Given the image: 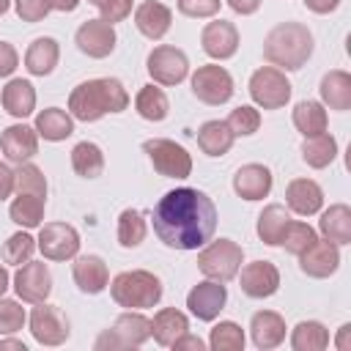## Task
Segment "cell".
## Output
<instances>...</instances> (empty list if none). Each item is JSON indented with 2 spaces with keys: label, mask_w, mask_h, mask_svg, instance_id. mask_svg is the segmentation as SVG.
I'll return each mask as SVG.
<instances>
[{
  "label": "cell",
  "mask_w": 351,
  "mask_h": 351,
  "mask_svg": "<svg viewBox=\"0 0 351 351\" xmlns=\"http://www.w3.org/2000/svg\"><path fill=\"white\" fill-rule=\"evenodd\" d=\"M233 132L228 129V123L225 121H206L200 129H197V145H200V151L203 154H208V156H222V154H228L230 151V145H233Z\"/></svg>",
  "instance_id": "31"
},
{
  "label": "cell",
  "mask_w": 351,
  "mask_h": 351,
  "mask_svg": "<svg viewBox=\"0 0 351 351\" xmlns=\"http://www.w3.org/2000/svg\"><path fill=\"white\" fill-rule=\"evenodd\" d=\"M335 156H337V140H335L332 134L321 132V134L304 137V143H302V159H304L310 167L321 170V167L332 165Z\"/></svg>",
  "instance_id": "33"
},
{
  "label": "cell",
  "mask_w": 351,
  "mask_h": 351,
  "mask_svg": "<svg viewBox=\"0 0 351 351\" xmlns=\"http://www.w3.org/2000/svg\"><path fill=\"white\" fill-rule=\"evenodd\" d=\"M348 335H351V324H343V326H340V335H337V348H340V351H348V348H351Z\"/></svg>",
  "instance_id": "54"
},
{
  "label": "cell",
  "mask_w": 351,
  "mask_h": 351,
  "mask_svg": "<svg viewBox=\"0 0 351 351\" xmlns=\"http://www.w3.org/2000/svg\"><path fill=\"white\" fill-rule=\"evenodd\" d=\"M219 5H222V0H178V11L192 19L214 16L219 11Z\"/></svg>",
  "instance_id": "48"
},
{
  "label": "cell",
  "mask_w": 351,
  "mask_h": 351,
  "mask_svg": "<svg viewBox=\"0 0 351 351\" xmlns=\"http://www.w3.org/2000/svg\"><path fill=\"white\" fill-rule=\"evenodd\" d=\"M14 291L22 302L27 304H38L47 302L49 291H52V274L49 266L44 261H27L19 266V271L14 274Z\"/></svg>",
  "instance_id": "12"
},
{
  "label": "cell",
  "mask_w": 351,
  "mask_h": 351,
  "mask_svg": "<svg viewBox=\"0 0 351 351\" xmlns=\"http://www.w3.org/2000/svg\"><path fill=\"white\" fill-rule=\"evenodd\" d=\"M90 5H96L99 8V14H101V19L104 22H121V19H126L129 14H132V0H88Z\"/></svg>",
  "instance_id": "46"
},
{
  "label": "cell",
  "mask_w": 351,
  "mask_h": 351,
  "mask_svg": "<svg viewBox=\"0 0 351 351\" xmlns=\"http://www.w3.org/2000/svg\"><path fill=\"white\" fill-rule=\"evenodd\" d=\"M145 230H148V228H145V219H143V214H140L137 208L121 211V217H118V244H121V247L132 250V247L143 244Z\"/></svg>",
  "instance_id": "39"
},
{
  "label": "cell",
  "mask_w": 351,
  "mask_h": 351,
  "mask_svg": "<svg viewBox=\"0 0 351 351\" xmlns=\"http://www.w3.org/2000/svg\"><path fill=\"white\" fill-rule=\"evenodd\" d=\"M71 277L82 293H101L110 282L107 263L99 255H80L71 263Z\"/></svg>",
  "instance_id": "20"
},
{
  "label": "cell",
  "mask_w": 351,
  "mask_h": 351,
  "mask_svg": "<svg viewBox=\"0 0 351 351\" xmlns=\"http://www.w3.org/2000/svg\"><path fill=\"white\" fill-rule=\"evenodd\" d=\"M27 315H25V307L14 299H3L0 296V335H14L25 326Z\"/></svg>",
  "instance_id": "45"
},
{
  "label": "cell",
  "mask_w": 351,
  "mask_h": 351,
  "mask_svg": "<svg viewBox=\"0 0 351 351\" xmlns=\"http://www.w3.org/2000/svg\"><path fill=\"white\" fill-rule=\"evenodd\" d=\"M8 291V271H5V266L0 263V296Z\"/></svg>",
  "instance_id": "57"
},
{
  "label": "cell",
  "mask_w": 351,
  "mask_h": 351,
  "mask_svg": "<svg viewBox=\"0 0 351 351\" xmlns=\"http://www.w3.org/2000/svg\"><path fill=\"white\" fill-rule=\"evenodd\" d=\"M71 167H74V173L82 176V178H96V176H101V170H104V154H101V148H99L96 143H88V140L77 143V145L71 148Z\"/></svg>",
  "instance_id": "34"
},
{
  "label": "cell",
  "mask_w": 351,
  "mask_h": 351,
  "mask_svg": "<svg viewBox=\"0 0 351 351\" xmlns=\"http://www.w3.org/2000/svg\"><path fill=\"white\" fill-rule=\"evenodd\" d=\"M228 302V291L219 280H206V282H197L189 293H186V307L195 318L200 321H214L222 307Z\"/></svg>",
  "instance_id": "15"
},
{
  "label": "cell",
  "mask_w": 351,
  "mask_h": 351,
  "mask_svg": "<svg viewBox=\"0 0 351 351\" xmlns=\"http://www.w3.org/2000/svg\"><path fill=\"white\" fill-rule=\"evenodd\" d=\"M143 151L148 154L154 170L165 178H186L192 173V156L186 154L184 145L165 140V137H154L143 143Z\"/></svg>",
  "instance_id": "7"
},
{
  "label": "cell",
  "mask_w": 351,
  "mask_h": 351,
  "mask_svg": "<svg viewBox=\"0 0 351 351\" xmlns=\"http://www.w3.org/2000/svg\"><path fill=\"white\" fill-rule=\"evenodd\" d=\"M189 329V321L181 310L176 307H165L154 315L151 321V337L159 343V346H173L184 332Z\"/></svg>",
  "instance_id": "28"
},
{
  "label": "cell",
  "mask_w": 351,
  "mask_h": 351,
  "mask_svg": "<svg viewBox=\"0 0 351 351\" xmlns=\"http://www.w3.org/2000/svg\"><path fill=\"white\" fill-rule=\"evenodd\" d=\"M304 5L313 11V14H329L340 5V0H304Z\"/></svg>",
  "instance_id": "53"
},
{
  "label": "cell",
  "mask_w": 351,
  "mask_h": 351,
  "mask_svg": "<svg viewBox=\"0 0 351 351\" xmlns=\"http://www.w3.org/2000/svg\"><path fill=\"white\" fill-rule=\"evenodd\" d=\"M233 192L244 200H263L271 192V170L263 165H244L233 176Z\"/></svg>",
  "instance_id": "21"
},
{
  "label": "cell",
  "mask_w": 351,
  "mask_h": 351,
  "mask_svg": "<svg viewBox=\"0 0 351 351\" xmlns=\"http://www.w3.org/2000/svg\"><path fill=\"white\" fill-rule=\"evenodd\" d=\"M208 346L214 351H241L244 348V332L233 321H219L208 335Z\"/></svg>",
  "instance_id": "42"
},
{
  "label": "cell",
  "mask_w": 351,
  "mask_h": 351,
  "mask_svg": "<svg viewBox=\"0 0 351 351\" xmlns=\"http://www.w3.org/2000/svg\"><path fill=\"white\" fill-rule=\"evenodd\" d=\"M280 288V271L271 261H252L241 269V291L252 299H266L277 293Z\"/></svg>",
  "instance_id": "19"
},
{
  "label": "cell",
  "mask_w": 351,
  "mask_h": 351,
  "mask_svg": "<svg viewBox=\"0 0 351 351\" xmlns=\"http://www.w3.org/2000/svg\"><path fill=\"white\" fill-rule=\"evenodd\" d=\"M228 5H230L236 14L247 16V14H255V11L261 8V0H228Z\"/></svg>",
  "instance_id": "52"
},
{
  "label": "cell",
  "mask_w": 351,
  "mask_h": 351,
  "mask_svg": "<svg viewBox=\"0 0 351 351\" xmlns=\"http://www.w3.org/2000/svg\"><path fill=\"white\" fill-rule=\"evenodd\" d=\"M8 3H11V0H0V16L8 11Z\"/></svg>",
  "instance_id": "58"
},
{
  "label": "cell",
  "mask_w": 351,
  "mask_h": 351,
  "mask_svg": "<svg viewBox=\"0 0 351 351\" xmlns=\"http://www.w3.org/2000/svg\"><path fill=\"white\" fill-rule=\"evenodd\" d=\"M110 293H112V299H115L118 307L145 310V307H154L162 299V280L154 271H145V269L121 271L112 280Z\"/></svg>",
  "instance_id": "4"
},
{
  "label": "cell",
  "mask_w": 351,
  "mask_h": 351,
  "mask_svg": "<svg viewBox=\"0 0 351 351\" xmlns=\"http://www.w3.org/2000/svg\"><path fill=\"white\" fill-rule=\"evenodd\" d=\"M225 123H228V129L233 132V137H250V134H255L258 126H261V112H258L255 107H250V104H241V107L230 110V115H228Z\"/></svg>",
  "instance_id": "44"
},
{
  "label": "cell",
  "mask_w": 351,
  "mask_h": 351,
  "mask_svg": "<svg viewBox=\"0 0 351 351\" xmlns=\"http://www.w3.org/2000/svg\"><path fill=\"white\" fill-rule=\"evenodd\" d=\"M44 200L47 197L41 195H16L8 208L11 222H16L19 228H38L44 219Z\"/></svg>",
  "instance_id": "36"
},
{
  "label": "cell",
  "mask_w": 351,
  "mask_h": 351,
  "mask_svg": "<svg viewBox=\"0 0 351 351\" xmlns=\"http://www.w3.org/2000/svg\"><path fill=\"white\" fill-rule=\"evenodd\" d=\"M250 335H252V343L258 348H263V351L266 348H277L285 340V321L274 310H261L250 321Z\"/></svg>",
  "instance_id": "24"
},
{
  "label": "cell",
  "mask_w": 351,
  "mask_h": 351,
  "mask_svg": "<svg viewBox=\"0 0 351 351\" xmlns=\"http://www.w3.org/2000/svg\"><path fill=\"white\" fill-rule=\"evenodd\" d=\"M33 129L38 132V137H44L49 143H60L74 132V118L60 107H47V110H41L36 115V126Z\"/></svg>",
  "instance_id": "29"
},
{
  "label": "cell",
  "mask_w": 351,
  "mask_h": 351,
  "mask_svg": "<svg viewBox=\"0 0 351 351\" xmlns=\"http://www.w3.org/2000/svg\"><path fill=\"white\" fill-rule=\"evenodd\" d=\"M241 261H244V250L230 241V239H217L211 241L200 255H197V269L211 277V280H219V282H228L239 274L241 269Z\"/></svg>",
  "instance_id": "6"
},
{
  "label": "cell",
  "mask_w": 351,
  "mask_h": 351,
  "mask_svg": "<svg viewBox=\"0 0 351 351\" xmlns=\"http://www.w3.org/2000/svg\"><path fill=\"white\" fill-rule=\"evenodd\" d=\"M14 192V170L0 162V200H5Z\"/></svg>",
  "instance_id": "51"
},
{
  "label": "cell",
  "mask_w": 351,
  "mask_h": 351,
  "mask_svg": "<svg viewBox=\"0 0 351 351\" xmlns=\"http://www.w3.org/2000/svg\"><path fill=\"white\" fill-rule=\"evenodd\" d=\"M313 33L302 22H280L263 38V58L285 71L302 69L313 55Z\"/></svg>",
  "instance_id": "3"
},
{
  "label": "cell",
  "mask_w": 351,
  "mask_h": 351,
  "mask_svg": "<svg viewBox=\"0 0 351 351\" xmlns=\"http://www.w3.org/2000/svg\"><path fill=\"white\" fill-rule=\"evenodd\" d=\"M3 107L8 115L14 118H27L33 110H36V90L27 80H11L5 88H3Z\"/></svg>",
  "instance_id": "30"
},
{
  "label": "cell",
  "mask_w": 351,
  "mask_h": 351,
  "mask_svg": "<svg viewBox=\"0 0 351 351\" xmlns=\"http://www.w3.org/2000/svg\"><path fill=\"white\" fill-rule=\"evenodd\" d=\"M148 337H151V321H148L143 313H137V310H126V313H121V315L115 318V324H112L107 332L99 335L96 348H99V351H104V348H110V351H118V348H137V346H143Z\"/></svg>",
  "instance_id": "5"
},
{
  "label": "cell",
  "mask_w": 351,
  "mask_h": 351,
  "mask_svg": "<svg viewBox=\"0 0 351 351\" xmlns=\"http://www.w3.org/2000/svg\"><path fill=\"white\" fill-rule=\"evenodd\" d=\"M318 236H315V230L307 225V222H288L285 225V230H282V236H280V247H285V252H291V255H302L313 241H315Z\"/></svg>",
  "instance_id": "41"
},
{
  "label": "cell",
  "mask_w": 351,
  "mask_h": 351,
  "mask_svg": "<svg viewBox=\"0 0 351 351\" xmlns=\"http://www.w3.org/2000/svg\"><path fill=\"white\" fill-rule=\"evenodd\" d=\"M293 351H324L329 346V332L321 321H299L291 332Z\"/></svg>",
  "instance_id": "35"
},
{
  "label": "cell",
  "mask_w": 351,
  "mask_h": 351,
  "mask_svg": "<svg viewBox=\"0 0 351 351\" xmlns=\"http://www.w3.org/2000/svg\"><path fill=\"white\" fill-rule=\"evenodd\" d=\"M299 258V269L307 274V277H315V280H324V277H329V274H335L337 271V266H340V250H337V244L335 241H329V239H324V241H313L302 255H296Z\"/></svg>",
  "instance_id": "16"
},
{
  "label": "cell",
  "mask_w": 351,
  "mask_h": 351,
  "mask_svg": "<svg viewBox=\"0 0 351 351\" xmlns=\"http://www.w3.org/2000/svg\"><path fill=\"white\" fill-rule=\"evenodd\" d=\"M0 348H14V351H27L22 340H0Z\"/></svg>",
  "instance_id": "56"
},
{
  "label": "cell",
  "mask_w": 351,
  "mask_h": 351,
  "mask_svg": "<svg viewBox=\"0 0 351 351\" xmlns=\"http://www.w3.org/2000/svg\"><path fill=\"white\" fill-rule=\"evenodd\" d=\"M134 107L140 112V118L145 121H165L167 118V110H170V101L165 96L162 88L156 85H143L134 96Z\"/></svg>",
  "instance_id": "37"
},
{
  "label": "cell",
  "mask_w": 351,
  "mask_h": 351,
  "mask_svg": "<svg viewBox=\"0 0 351 351\" xmlns=\"http://www.w3.org/2000/svg\"><path fill=\"white\" fill-rule=\"evenodd\" d=\"M19 66V55L8 41H0V77H11Z\"/></svg>",
  "instance_id": "49"
},
{
  "label": "cell",
  "mask_w": 351,
  "mask_h": 351,
  "mask_svg": "<svg viewBox=\"0 0 351 351\" xmlns=\"http://www.w3.org/2000/svg\"><path fill=\"white\" fill-rule=\"evenodd\" d=\"M285 203L299 217H310L324 206V189L313 178H293L285 186Z\"/></svg>",
  "instance_id": "22"
},
{
  "label": "cell",
  "mask_w": 351,
  "mask_h": 351,
  "mask_svg": "<svg viewBox=\"0 0 351 351\" xmlns=\"http://www.w3.org/2000/svg\"><path fill=\"white\" fill-rule=\"evenodd\" d=\"M200 44H203V52L214 60H228L236 55L239 49V30L233 22H225V19H214L203 27L200 33Z\"/></svg>",
  "instance_id": "17"
},
{
  "label": "cell",
  "mask_w": 351,
  "mask_h": 351,
  "mask_svg": "<svg viewBox=\"0 0 351 351\" xmlns=\"http://www.w3.org/2000/svg\"><path fill=\"white\" fill-rule=\"evenodd\" d=\"M0 151H3L5 159L14 162V165L30 162V159L38 154V132H36L33 126L14 123V126L3 129V134H0Z\"/></svg>",
  "instance_id": "18"
},
{
  "label": "cell",
  "mask_w": 351,
  "mask_h": 351,
  "mask_svg": "<svg viewBox=\"0 0 351 351\" xmlns=\"http://www.w3.org/2000/svg\"><path fill=\"white\" fill-rule=\"evenodd\" d=\"M173 348H176V351H203L206 346H203V340H200V337H195V335L184 332V335L173 343Z\"/></svg>",
  "instance_id": "50"
},
{
  "label": "cell",
  "mask_w": 351,
  "mask_h": 351,
  "mask_svg": "<svg viewBox=\"0 0 351 351\" xmlns=\"http://www.w3.org/2000/svg\"><path fill=\"white\" fill-rule=\"evenodd\" d=\"M250 96L258 107L277 110V107H285V101L291 99V82L280 69L263 66L250 77Z\"/></svg>",
  "instance_id": "8"
},
{
  "label": "cell",
  "mask_w": 351,
  "mask_h": 351,
  "mask_svg": "<svg viewBox=\"0 0 351 351\" xmlns=\"http://www.w3.org/2000/svg\"><path fill=\"white\" fill-rule=\"evenodd\" d=\"M318 90H321V99L329 110H340V112L351 110V74L348 71L335 69V71L324 74Z\"/></svg>",
  "instance_id": "26"
},
{
  "label": "cell",
  "mask_w": 351,
  "mask_h": 351,
  "mask_svg": "<svg viewBox=\"0 0 351 351\" xmlns=\"http://www.w3.org/2000/svg\"><path fill=\"white\" fill-rule=\"evenodd\" d=\"M58 58H60V47L52 36H41L36 38L27 52H25V69L36 77H47L52 74V69L58 66Z\"/></svg>",
  "instance_id": "25"
},
{
  "label": "cell",
  "mask_w": 351,
  "mask_h": 351,
  "mask_svg": "<svg viewBox=\"0 0 351 351\" xmlns=\"http://www.w3.org/2000/svg\"><path fill=\"white\" fill-rule=\"evenodd\" d=\"M318 230L335 244H351V208L346 203L329 206L318 219Z\"/></svg>",
  "instance_id": "27"
},
{
  "label": "cell",
  "mask_w": 351,
  "mask_h": 351,
  "mask_svg": "<svg viewBox=\"0 0 351 351\" xmlns=\"http://www.w3.org/2000/svg\"><path fill=\"white\" fill-rule=\"evenodd\" d=\"M14 192L16 195H41V197H47V178H44V173L36 165H30V162L16 165V170H14Z\"/></svg>",
  "instance_id": "40"
},
{
  "label": "cell",
  "mask_w": 351,
  "mask_h": 351,
  "mask_svg": "<svg viewBox=\"0 0 351 351\" xmlns=\"http://www.w3.org/2000/svg\"><path fill=\"white\" fill-rule=\"evenodd\" d=\"M129 107V93L115 77L80 82L69 96V112L77 121H99L107 112H123Z\"/></svg>",
  "instance_id": "2"
},
{
  "label": "cell",
  "mask_w": 351,
  "mask_h": 351,
  "mask_svg": "<svg viewBox=\"0 0 351 351\" xmlns=\"http://www.w3.org/2000/svg\"><path fill=\"white\" fill-rule=\"evenodd\" d=\"M69 321L66 315L47 304V302H38V307H33L30 313V335L36 337V343L41 346H60L69 340Z\"/></svg>",
  "instance_id": "13"
},
{
  "label": "cell",
  "mask_w": 351,
  "mask_h": 351,
  "mask_svg": "<svg viewBox=\"0 0 351 351\" xmlns=\"http://www.w3.org/2000/svg\"><path fill=\"white\" fill-rule=\"evenodd\" d=\"M217 230V208L211 197L192 186L170 189L154 206V233L165 247L197 250Z\"/></svg>",
  "instance_id": "1"
},
{
  "label": "cell",
  "mask_w": 351,
  "mask_h": 351,
  "mask_svg": "<svg viewBox=\"0 0 351 351\" xmlns=\"http://www.w3.org/2000/svg\"><path fill=\"white\" fill-rule=\"evenodd\" d=\"M192 93L203 101V104H225L230 96H233V77L228 74V69L217 66V63H208V66H200L195 74H192Z\"/></svg>",
  "instance_id": "9"
},
{
  "label": "cell",
  "mask_w": 351,
  "mask_h": 351,
  "mask_svg": "<svg viewBox=\"0 0 351 351\" xmlns=\"http://www.w3.org/2000/svg\"><path fill=\"white\" fill-rule=\"evenodd\" d=\"M288 222H291L288 208L280 206V203H271V206H266V208L258 214V228H255V230H258V236H261L263 244L277 247V244H280V236H282V230H285Z\"/></svg>",
  "instance_id": "32"
},
{
  "label": "cell",
  "mask_w": 351,
  "mask_h": 351,
  "mask_svg": "<svg viewBox=\"0 0 351 351\" xmlns=\"http://www.w3.org/2000/svg\"><path fill=\"white\" fill-rule=\"evenodd\" d=\"M293 126H296L304 137H313V134L326 132V110H324V104L310 101V99L299 101V104L293 107Z\"/></svg>",
  "instance_id": "38"
},
{
  "label": "cell",
  "mask_w": 351,
  "mask_h": 351,
  "mask_svg": "<svg viewBox=\"0 0 351 351\" xmlns=\"http://www.w3.org/2000/svg\"><path fill=\"white\" fill-rule=\"evenodd\" d=\"M49 5H52L55 11H63V14H66V11H74V8L80 5V0H49Z\"/></svg>",
  "instance_id": "55"
},
{
  "label": "cell",
  "mask_w": 351,
  "mask_h": 351,
  "mask_svg": "<svg viewBox=\"0 0 351 351\" xmlns=\"http://www.w3.org/2000/svg\"><path fill=\"white\" fill-rule=\"evenodd\" d=\"M145 66H148L151 80L159 82V85H178L189 74L186 55L181 49H176V47H167V44L154 47L151 55H148V60H145Z\"/></svg>",
  "instance_id": "10"
},
{
  "label": "cell",
  "mask_w": 351,
  "mask_h": 351,
  "mask_svg": "<svg viewBox=\"0 0 351 351\" xmlns=\"http://www.w3.org/2000/svg\"><path fill=\"white\" fill-rule=\"evenodd\" d=\"M74 41H77L80 52H85L88 58H96L99 60V58H107L115 49L118 36H115V27L110 22H104V19H88V22H82L77 27Z\"/></svg>",
  "instance_id": "14"
},
{
  "label": "cell",
  "mask_w": 351,
  "mask_h": 351,
  "mask_svg": "<svg viewBox=\"0 0 351 351\" xmlns=\"http://www.w3.org/2000/svg\"><path fill=\"white\" fill-rule=\"evenodd\" d=\"M170 22H173V14H170V8H167L165 3H159V0H145V3H140L137 11H134V25H137V30H140L145 38H151V41L162 38V36L170 30Z\"/></svg>",
  "instance_id": "23"
},
{
  "label": "cell",
  "mask_w": 351,
  "mask_h": 351,
  "mask_svg": "<svg viewBox=\"0 0 351 351\" xmlns=\"http://www.w3.org/2000/svg\"><path fill=\"white\" fill-rule=\"evenodd\" d=\"M33 250H36V239L30 233L19 230V233H14V236L5 239V244H3V261L5 263H14V266H22V263L30 261Z\"/></svg>",
  "instance_id": "43"
},
{
  "label": "cell",
  "mask_w": 351,
  "mask_h": 351,
  "mask_svg": "<svg viewBox=\"0 0 351 351\" xmlns=\"http://www.w3.org/2000/svg\"><path fill=\"white\" fill-rule=\"evenodd\" d=\"M36 247L47 261H69L80 252V233L66 222H47L38 233Z\"/></svg>",
  "instance_id": "11"
},
{
  "label": "cell",
  "mask_w": 351,
  "mask_h": 351,
  "mask_svg": "<svg viewBox=\"0 0 351 351\" xmlns=\"http://www.w3.org/2000/svg\"><path fill=\"white\" fill-rule=\"evenodd\" d=\"M14 5H16V16L22 22H41L52 11L49 0H14Z\"/></svg>",
  "instance_id": "47"
}]
</instances>
